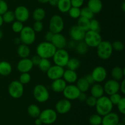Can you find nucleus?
<instances>
[{
  "label": "nucleus",
  "mask_w": 125,
  "mask_h": 125,
  "mask_svg": "<svg viewBox=\"0 0 125 125\" xmlns=\"http://www.w3.org/2000/svg\"><path fill=\"white\" fill-rule=\"evenodd\" d=\"M51 42L56 49H62L67 47L68 41L63 34L61 33H57L54 34Z\"/></svg>",
  "instance_id": "19"
},
{
  "label": "nucleus",
  "mask_w": 125,
  "mask_h": 125,
  "mask_svg": "<svg viewBox=\"0 0 125 125\" xmlns=\"http://www.w3.org/2000/svg\"><path fill=\"white\" fill-rule=\"evenodd\" d=\"M80 93L81 91L79 90L78 87L74 84L67 85L64 90L62 92L65 98L69 100L78 99Z\"/></svg>",
  "instance_id": "11"
},
{
  "label": "nucleus",
  "mask_w": 125,
  "mask_h": 125,
  "mask_svg": "<svg viewBox=\"0 0 125 125\" xmlns=\"http://www.w3.org/2000/svg\"><path fill=\"white\" fill-rule=\"evenodd\" d=\"M41 110L40 107L36 104H31L28 107V113L29 116L34 118L39 117Z\"/></svg>",
  "instance_id": "32"
},
{
  "label": "nucleus",
  "mask_w": 125,
  "mask_h": 125,
  "mask_svg": "<svg viewBox=\"0 0 125 125\" xmlns=\"http://www.w3.org/2000/svg\"><path fill=\"white\" fill-rule=\"evenodd\" d=\"M89 30L100 33L101 31V26H100V23L98 20H97L96 19H94V18L90 20Z\"/></svg>",
  "instance_id": "40"
},
{
  "label": "nucleus",
  "mask_w": 125,
  "mask_h": 125,
  "mask_svg": "<svg viewBox=\"0 0 125 125\" xmlns=\"http://www.w3.org/2000/svg\"><path fill=\"white\" fill-rule=\"evenodd\" d=\"M90 20L87 19L84 17H80L78 18L76 25L79 27L80 29L83 30L84 31L86 32L89 30L90 28Z\"/></svg>",
  "instance_id": "30"
},
{
  "label": "nucleus",
  "mask_w": 125,
  "mask_h": 125,
  "mask_svg": "<svg viewBox=\"0 0 125 125\" xmlns=\"http://www.w3.org/2000/svg\"><path fill=\"white\" fill-rule=\"evenodd\" d=\"M94 15L95 14L87 7H84L81 9V17H84L90 20L94 18Z\"/></svg>",
  "instance_id": "38"
},
{
  "label": "nucleus",
  "mask_w": 125,
  "mask_h": 125,
  "mask_svg": "<svg viewBox=\"0 0 125 125\" xmlns=\"http://www.w3.org/2000/svg\"><path fill=\"white\" fill-rule=\"evenodd\" d=\"M87 96L85 94V93H83V92H81L79 94V96H78V99L81 102H85L86 100Z\"/></svg>",
  "instance_id": "53"
},
{
  "label": "nucleus",
  "mask_w": 125,
  "mask_h": 125,
  "mask_svg": "<svg viewBox=\"0 0 125 125\" xmlns=\"http://www.w3.org/2000/svg\"><path fill=\"white\" fill-rule=\"evenodd\" d=\"M67 83L62 78L52 80L51 87L54 92L57 93H62L67 86Z\"/></svg>",
  "instance_id": "21"
},
{
  "label": "nucleus",
  "mask_w": 125,
  "mask_h": 125,
  "mask_svg": "<svg viewBox=\"0 0 125 125\" xmlns=\"http://www.w3.org/2000/svg\"><path fill=\"white\" fill-rule=\"evenodd\" d=\"M8 11V4L4 0H0V15H3Z\"/></svg>",
  "instance_id": "48"
},
{
  "label": "nucleus",
  "mask_w": 125,
  "mask_h": 125,
  "mask_svg": "<svg viewBox=\"0 0 125 125\" xmlns=\"http://www.w3.org/2000/svg\"><path fill=\"white\" fill-rule=\"evenodd\" d=\"M84 40L89 47L96 48L102 41V36L100 33L89 30L85 32Z\"/></svg>",
  "instance_id": "5"
},
{
  "label": "nucleus",
  "mask_w": 125,
  "mask_h": 125,
  "mask_svg": "<svg viewBox=\"0 0 125 125\" xmlns=\"http://www.w3.org/2000/svg\"><path fill=\"white\" fill-rule=\"evenodd\" d=\"M76 85L78 87L79 90L81 92H83V93H85V92L87 91L90 87V85L88 83V82L84 78V77L78 78Z\"/></svg>",
  "instance_id": "28"
},
{
  "label": "nucleus",
  "mask_w": 125,
  "mask_h": 125,
  "mask_svg": "<svg viewBox=\"0 0 125 125\" xmlns=\"http://www.w3.org/2000/svg\"><path fill=\"white\" fill-rule=\"evenodd\" d=\"M17 69L21 73L29 72L34 67L32 62L30 58H21L17 64Z\"/></svg>",
  "instance_id": "18"
},
{
  "label": "nucleus",
  "mask_w": 125,
  "mask_h": 125,
  "mask_svg": "<svg viewBox=\"0 0 125 125\" xmlns=\"http://www.w3.org/2000/svg\"><path fill=\"white\" fill-rule=\"evenodd\" d=\"M94 81L96 83H101L104 82L107 78V72L103 66H98L93 69L91 73Z\"/></svg>",
  "instance_id": "13"
},
{
  "label": "nucleus",
  "mask_w": 125,
  "mask_h": 125,
  "mask_svg": "<svg viewBox=\"0 0 125 125\" xmlns=\"http://www.w3.org/2000/svg\"><path fill=\"white\" fill-rule=\"evenodd\" d=\"M117 109L118 111L123 115L125 114V98L124 97H122L121 100H120L119 102L117 104Z\"/></svg>",
  "instance_id": "46"
},
{
  "label": "nucleus",
  "mask_w": 125,
  "mask_h": 125,
  "mask_svg": "<svg viewBox=\"0 0 125 125\" xmlns=\"http://www.w3.org/2000/svg\"><path fill=\"white\" fill-rule=\"evenodd\" d=\"M57 7L62 13H67L72 7L70 0H59Z\"/></svg>",
  "instance_id": "29"
},
{
  "label": "nucleus",
  "mask_w": 125,
  "mask_h": 125,
  "mask_svg": "<svg viewBox=\"0 0 125 125\" xmlns=\"http://www.w3.org/2000/svg\"><path fill=\"white\" fill-rule=\"evenodd\" d=\"M54 35V34L53 33H52L51 31H50V30H49L48 31L46 32V34H45V40H46V41L50 42H51V40H52V38H53Z\"/></svg>",
  "instance_id": "50"
},
{
  "label": "nucleus",
  "mask_w": 125,
  "mask_h": 125,
  "mask_svg": "<svg viewBox=\"0 0 125 125\" xmlns=\"http://www.w3.org/2000/svg\"></svg>",
  "instance_id": "64"
},
{
  "label": "nucleus",
  "mask_w": 125,
  "mask_h": 125,
  "mask_svg": "<svg viewBox=\"0 0 125 125\" xmlns=\"http://www.w3.org/2000/svg\"><path fill=\"white\" fill-rule=\"evenodd\" d=\"M85 32L82 30L77 25H73L69 30V35L72 40L75 42L82 41L84 40Z\"/></svg>",
  "instance_id": "17"
},
{
  "label": "nucleus",
  "mask_w": 125,
  "mask_h": 125,
  "mask_svg": "<svg viewBox=\"0 0 125 125\" xmlns=\"http://www.w3.org/2000/svg\"><path fill=\"white\" fill-rule=\"evenodd\" d=\"M96 48L98 56L103 60L109 59L114 51L112 43L108 40H102Z\"/></svg>",
  "instance_id": "3"
},
{
  "label": "nucleus",
  "mask_w": 125,
  "mask_h": 125,
  "mask_svg": "<svg viewBox=\"0 0 125 125\" xmlns=\"http://www.w3.org/2000/svg\"><path fill=\"white\" fill-rule=\"evenodd\" d=\"M52 65H51V63L50 60H49V59L45 58H42L39 65H38L40 71L43 72H47L48 70L50 69V67Z\"/></svg>",
  "instance_id": "36"
},
{
  "label": "nucleus",
  "mask_w": 125,
  "mask_h": 125,
  "mask_svg": "<svg viewBox=\"0 0 125 125\" xmlns=\"http://www.w3.org/2000/svg\"><path fill=\"white\" fill-rule=\"evenodd\" d=\"M112 49L114 50H115L117 51H120L124 49L125 45L123 42L120 41V40H116L114 41L112 44Z\"/></svg>",
  "instance_id": "43"
},
{
  "label": "nucleus",
  "mask_w": 125,
  "mask_h": 125,
  "mask_svg": "<svg viewBox=\"0 0 125 125\" xmlns=\"http://www.w3.org/2000/svg\"><path fill=\"white\" fill-rule=\"evenodd\" d=\"M39 118L41 120L43 124L51 125L57 120V112L56 110L52 109H46L41 111L39 115Z\"/></svg>",
  "instance_id": "10"
},
{
  "label": "nucleus",
  "mask_w": 125,
  "mask_h": 125,
  "mask_svg": "<svg viewBox=\"0 0 125 125\" xmlns=\"http://www.w3.org/2000/svg\"><path fill=\"white\" fill-rule=\"evenodd\" d=\"M2 18L4 23H13L15 20L14 12L12 11H9V10L6 11L3 15H2Z\"/></svg>",
  "instance_id": "35"
},
{
  "label": "nucleus",
  "mask_w": 125,
  "mask_h": 125,
  "mask_svg": "<svg viewBox=\"0 0 125 125\" xmlns=\"http://www.w3.org/2000/svg\"><path fill=\"white\" fill-rule=\"evenodd\" d=\"M117 125H125L123 123H118Z\"/></svg>",
  "instance_id": "63"
},
{
  "label": "nucleus",
  "mask_w": 125,
  "mask_h": 125,
  "mask_svg": "<svg viewBox=\"0 0 125 125\" xmlns=\"http://www.w3.org/2000/svg\"><path fill=\"white\" fill-rule=\"evenodd\" d=\"M121 9H122V10L123 11V12H125V1H123V2H122V5H121Z\"/></svg>",
  "instance_id": "60"
},
{
  "label": "nucleus",
  "mask_w": 125,
  "mask_h": 125,
  "mask_svg": "<svg viewBox=\"0 0 125 125\" xmlns=\"http://www.w3.org/2000/svg\"><path fill=\"white\" fill-rule=\"evenodd\" d=\"M12 67L10 62L6 61H0V75L2 76H7L11 74Z\"/></svg>",
  "instance_id": "27"
},
{
  "label": "nucleus",
  "mask_w": 125,
  "mask_h": 125,
  "mask_svg": "<svg viewBox=\"0 0 125 125\" xmlns=\"http://www.w3.org/2000/svg\"><path fill=\"white\" fill-rule=\"evenodd\" d=\"M17 53L21 58H26L29 57L31 53V50L29 45L24 44H20L17 49Z\"/></svg>",
  "instance_id": "26"
},
{
  "label": "nucleus",
  "mask_w": 125,
  "mask_h": 125,
  "mask_svg": "<svg viewBox=\"0 0 125 125\" xmlns=\"http://www.w3.org/2000/svg\"><path fill=\"white\" fill-rule=\"evenodd\" d=\"M3 37V31L1 29H0V40Z\"/></svg>",
  "instance_id": "62"
},
{
  "label": "nucleus",
  "mask_w": 125,
  "mask_h": 125,
  "mask_svg": "<svg viewBox=\"0 0 125 125\" xmlns=\"http://www.w3.org/2000/svg\"><path fill=\"white\" fill-rule=\"evenodd\" d=\"M68 12L70 17L73 19H78L81 17V8L72 7Z\"/></svg>",
  "instance_id": "39"
},
{
  "label": "nucleus",
  "mask_w": 125,
  "mask_h": 125,
  "mask_svg": "<svg viewBox=\"0 0 125 125\" xmlns=\"http://www.w3.org/2000/svg\"><path fill=\"white\" fill-rule=\"evenodd\" d=\"M3 20H2V15H0V28L2 26V25H3Z\"/></svg>",
  "instance_id": "61"
},
{
  "label": "nucleus",
  "mask_w": 125,
  "mask_h": 125,
  "mask_svg": "<svg viewBox=\"0 0 125 125\" xmlns=\"http://www.w3.org/2000/svg\"><path fill=\"white\" fill-rule=\"evenodd\" d=\"M90 93L91 96H94L96 99L101 98L104 94L103 86L99 83H94L90 88Z\"/></svg>",
  "instance_id": "24"
},
{
  "label": "nucleus",
  "mask_w": 125,
  "mask_h": 125,
  "mask_svg": "<svg viewBox=\"0 0 125 125\" xmlns=\"http://www.w3.org/2000/svg\"><path fill=\"white\" fill-rule=\"evenodd\" d=\"M41 58L39 56H38L37 55H34V56H32V58L31 60L33 64L34 65H36V66H38L39 64V62H40V60H41Z\"/></svg>",
  "instance_id": "51"
},
{
  "label": "nucleus",
  "mask_w": 125,
  "mask_h": 125,
  "mask_svg": "<svg viewBox=\"0 0 125 125\" xmlns=\"http://www.w3.org/2000/svg\"><path fill=\"white\" fill-rule=\"evenodd\" d=\"M13 12L16 20L19 21L22 23L28 21L30 16L29 9L24 6H19L17 7Z\"/></svg>",
  "instance_id": "12"
},
{
  "label": "nucleus",
  "mask_w": 125,
  "mask_h": 125,
  "mask_svg": "<svg viewBox=\"0 0 125 125\" xmlns=\"http://www.w3.org/2000/svg\"><path fill=\"white\" fill-rule=\"evenodd\" d=\"M14 42L15 44H17V45H20L21 43V41L20 38H16L15 39H14Z\"/></svg>",
  "instance_id": "58"
},
{
  "label": "nucleus",
  "mask_w": 125,
  "mask_h": 125,
  "mask_svg": "<svg viewBox=\"0 0 125 125\" xmlns=\"http://www.w3.org/2000/svg\"><path fill=\"white\" fill-rule=\"evenodd\" d=\"M62 77L66 83H68L69 84H73L76 83L78 78V74L75 71H72L68 69L64 71Z\"/></svg>",
  "instance_id": "22"
},
{
  "label": "nucleus",
  "mask_w": 125,
  "mask_h": 125,
  "mask_svg": "<svg viewBox=\"0 0 125 125\" xmlns=\"http://www.w3.org/2000/svg\"><path fill=\"white\" fill-rule=\"evenodd\" d=\"M9 95L14 99L21 98L24 93V87L18 80H13L10 82L8 87Z\"/></svg>",
  "instance_id": "9"
},
{
  "label": "nucleus",
  "mask_w": 125,
  "mask_h": 125,
  "mask_svg": "<svg viewBox=\"0 0 125 125\" xmlns=\"http://www.w3.org/2000/svg\"><path fill=\"white\" fill-rule=\"evenodd\" d=\"M76 42L74 41V40H70V41H69V42H67V46L70 49H75L76 45Z\"/></svg>",
  "instance_id": "54"
},
{
  "label": "nucleus",
  "mask_w": 125,
  "mask_h": 125,
  "mask_svg": "<svg viewBox=\"0 0 125 125\" xmlns=\"http://www.w3.org/2000/svg\"><path fill=\"white\" fill-rule=\"evenodd\" d=\"M64 71L63 67L54 64L50 67V69L46 72V74L50 80H54L62 78Z\"/></svg>",
  "instance_id": "16"
},
{
  "label": "nucleus",
  "mask_w": 125,
  "mask_h": 125,
  "mask_svg": "<svg viewBox=\"0 0 125 125\" xmlns=\"http://www.w3.org/2000/svg\"><path fill=\"white\" fill-rule=\"evenodd\" d=\"M89 121L91 125H101L102 116L98 114H93L89 117Z\"/></svg>",
  "instance_id": "37"
},
{
  "label": "nucleus",
  "mask_w": 125,
  "mask_h": 125,
  "mask_svg": "<svg viewBox=\"0 0 125 125\" xmlns=\"http://www.w3.org/2000/svg\"><path fill=\"white\" fill-rule=\"evenodd\" d=\"M64 21L59 15H54L49 22V29L54 34L61 33L64 29Z\"/></svg>",
  "instance_id": "8"
},
{
  "label": "nucleus",
  "mask_w": 125,
  "mask_h": 125,
  "mask_svg": "<svg viewBox=\"0 0 125 125\" xmlns=\"http://www.w3.org/2000/svg\"><path fill=\"white\" fill-rule=\"evenodd\" d=\"M58 1L59 0H50L48 3H50V4L51 5V6L55 7V6H57Z\"/></svg>",
  "instance_id": "56"
},
{
  "label": "nucleus",
  "mask_w": 125,
  "mask_h": 125,
  "mask_svg": "<svg viewBox=\"0 0 125 125\" xmlns=\"http://www.w3.org/2000/svg\"><path fill=\"white\" fill-rule=\"evenodd\" d=\"M31 80V76L29 74V72H26V73H21V74L20 76L18 81L24 85L29 83Z\"/></svg>",
  "instance_id": "41"
},
{
  "label": "nucleus",
  "mask_w": 125,
  "mask_h": 125,
  "mask_svg": "<svg viewBox=\"0 0 125 125\" xmlns=\"http://www.w3.org/2000/svg\"><path fill=\"white\" fill-rule=\"evenodd\" d=\"M118 123H120L118 115L111 112L103 116L101 125H117Z\"/></svg>",
  "instance_id": "20"
},
{
  "label": "nucleus",
  "mask_w": 125,
  "mask_h": 125,
  "mask_svg": "<svg viewBox=\"0 0 125 125\" xmlns=\"http://www.w3.org/2000/svg\"><path fill=\"white\" fill-rule=\"evenodd\" d=\"M96 100H97V99L94 98L92 96H87L85 102L88 106L90 107H95Z\"/></svg>",
  "instance_id": "47"
},
{
  "label": "nucleus",
  "mask_w": 125,
  "mask_h": 125,
  "mask_svg": "<svg viewBox=\"0 0 125 125\" xmlns=\"http://www.w3.org/2000/svg\"><path fill=\"white\" fill-rule=\"evenodd\" d=\"M72 7L81 8L83 6L84 0H70Z\"/></svg>",
  "instance_id": "49"
},
{
  "label": "nucleus",
  "mask_w": 125,
  "mask_h": 125,
  "mask_svg": "<svg viewBox=\"0 0 125 125\" xmlns=\"http://www.w3.org/2000/svg\"><path fill=\"white\" fill-rule=\"evenodd\" d=\"M42 122L41 120L39 118V117L37 118L35 120V125H42Z\"/></svg>",
  "instance_id": "57"
},
{
  "label": "nucleus",
  "mask_w": 125,
  "mask_h": 125,
  "mask_svg": "<svg viewBox=\"0 0 125 125\" xmlns=\"http://www.w3.org/2000/svg\"><path fill=\"white\" fill-rule=\"evenodd\" d=\"M69 59V53L65 49H57L52 56L54 64L62 67L67 66Z\"/></svg>",
  "instance_id": "7"
},
{
  "label": "nucleus",
  "mask_w": 125,
  "mask_h": 125,
  "mask_svg": "<svg viewBox=\"0 0 125 125\" xmlns=\"http://www.w3.org/2000/svg\"><path fill=\"white\" fill-rule=\"evenodd\" d=\"M24 25L23 23L19 22V21H15L12 25V29L14 33H20L23 29Z\"/></svg>",
  "instance_id": "42"
},
{
  "label": "nucleus",
  "mask_w": 125,
  "mask_h": 125,
  "mask_svg": "<svg viewBox=\"0 0 125 125\" xmlns=\"http://www.w3.org/2000/svg\"><path fill=\"white\" fill-rule=\"evenodd\" d=\"M111 75L112 79L118 82L122 81L125 77V69L120 66H115L112 69Z\"/></svg>",
  "instance_id": "25"
},
{
  "label": "nucleus",
  "mask_w": 125,
  "mask_h": 125,
  "mask_svg": "<svg viewBox=\"0 0 125 125\" xmlns=\"http://www.w3.org/2000/svg\"><path fill=\"white\" fill-rule=\"evenodd\" d=\"M37 1H39V2H40V3L46 4V3H48L50 0H37Z\"/></svg>",
  "instance_id": "59"
},
{
  "label": "nucleus",
  "mask_w": 125,
  "mask_h": 125,
  "mask_svg": "<svg viewBox=\"0 0 125 125\" xmlns=\"http://www.w3.org/2000/svg\"><path fill=\"white\" fill-rule=\"evenodd\" d=\"M72 104L70 100L67 99H62L58 100L55 105L56 112L60 114H65L69 112L72 109Z\"/></svg>",
  "instance_id": "14"
},
{
  "label": "nucleus",
  "mask_w": 125,
  "mask_h": 125,
  "mask_svg": "<svg viewBox=\"0 0 125 125\" xmlns=\"http://www.w3.org/2000/svg\"><path fill=\"white\" fill-rule=\"evenodd\" d=\"M76 50L79 55H84L89 50V47L85 44L84 40L78 42V44H76L75 47Z\"/></svg>",
  "instance_id": "34"
},
{
  "label": "nucleus",
  "mask_w": 125,
  "mask_h": 125,
  "mask_svg": "<svg viewBox=\"0 0 125 125\" xmlns=\"http://www.w3.org/2000/svg\"><path fill=\"white\" fill-rule=\"evenodd\" d=\"M19 38L22 44L28 45H31L36 39V33L31 26H26L23 27L20 33Z\"/></svg>",
  "instance_id": "4"
},
{
  "label": "nucleus",
  "mask_w": 125,
  "mask_h": 125,
  "mask_svg": "<svg viewBox=\"0 0 125 125\" xmlns=\"http://www.w3.org/2000/svg\"><path fill=\"white\" fill-rule=\"evenodd\" d=\"M57 49L50 42H40L36 47V53L41 58L50 59L52 58Z\"/></svg>",
  "instance_id": "1"
},
{
  "label": "nucleus",
  "mask_w": 125,
  "mask_h": 125,
  "mask_svg": "<svg viewBox=\"0 0 125 125\" xmlns=\"http://www.w3.org/2000/svg\"><path fill=\"white\" fill-rule=\"evenodd\" d=\"M104 93L110 96L114 93H118L120 91V83L114 79L109 80L106 81L103 86Z\"/></svg>",
  "instance_id": "15"
},
{
  "label": "nucleus",
  "mask_w": 125,
  "mask_h": 125,
  "mask_svg": "<svg viewBox=\"0 0 125 125\" xmlns=\"http://www.w3.org/2000/svg\"><path fill=\"white\" fill-rule=\"evenodd\" d=\"M32 28L35 33H40L43 29V24L41 21H35Z\"/></svg>",
  "instance_id": "45"
},
{
  "label": "nucleus",
  "mask_w": 125,
  "mask_h": 125,
  "mask_svg": "<svg viewBox=\"0 0 125 125\" xmlns=\"http://www.w3.org/2000/svg\"><path fill=\"white\" fill-rule=\"evenodd\" d=\"M120 91L123 94H125V80L123 78L121 83H120Z\"/></svg>",
  "instance_id": "55"
},
{
  "label": "nucleus",
  "mask_w": 125,
  "mask_h": 125,
  "mask_svg": "<svg viewBox=\"0 0 125 125\" xmlns=\"http://www.w3.org/2000/svg\"><path fill=\"white\" fill-rule=\"evenodd\" d=\"M81 66V62L78 58H70L68 62H67V67H68V69L72 70V71H75L78 69Z\"/></svg>",
  "instance_id": "33"
},
{
  "label": "nucleus",
  "mask_w": 125,
  "mask_h": 125,
  "mask_svg": "<svg viewBox=\"0 0 125 125\" xmlns=\"http://www.w3.org/2000/svg\"><path fill=\"white\" fill-rule=\"evenodd\" d=\"M122 96H121L120 94H119L118 93H114L113 94H111L109 96V98L110 100L111 101L112 104L113 105H117L118 102H119L120 100L122 99Z\"/></svg>",
  "instance_id": "44"
},
{
  "label": "nucleus",
  "mask_w": 125,
  "mask_h": 125,
  "mask_svg": "<svg viewBox=\"0 0 125 125\" xmlns=\"http://www.w3.org/2000/svg\"><path fill=\"white\" fill-rule=\"evenodd\" d=\"M87 7L94 13H99L103 9V2L101 0H89Z\"/></svg>",
  "instance_id": "23"
},
{
  "label": "nucleus",
  "mask_w": 125,
  "mask_h": 125,
  "mask_svg": "<svg viewBox=\"0 0 125 125\" xmlns=\"http://www.w3.org/2000/svg\"><path fill=\"white\" fill-rule=\"evenodd\" d=\"M33 96L37 101L40 103H44L50 98V93L45 86L38 84L33 89Z\"/></svg>",
  "instance_id": "6"
},
{
  "label": "nucleus",
  "mask_w": 125,
  "mask_h": 125,
  "mask_svg": "<svg viewBox=\"0 0 125 125\" xmlns=\"http://www.w3.org/2000/svg\"><path fill=\"white\" fill-rule=\"evenodd\" d=\"M46 16V12L44 9L42 7H37L32 13V18L35 21H42Z\"/></svg>",
  "instance_id": "31"
},
{
  "label": "nucleus",
  "mask_w": 125,
  "mask_h": 125,
  "mask_svg": "<svg viewBox=\"0 0 125 125\" xmlns=\"http://www.w3.org/2000/svg\"><path fill=\"white\" fill-rule=\"evenodd\" d=\"M84 78L86 79V80L87 81L88 83L90 85H93L95 83V81H94V78H93L91 74H87L84 77Z\"/></svg>",
  "instance_id": "52"
},
{
  "label": "nucleus",
  "mask_w": 125,
  "mask_h": 125,
  "mask_svg": "<svg viewBox=\"0 0 125 125\" xmlns=\"http://www.w3.org/2000/svg\"><path fill=\"white\" fill-rule=\"evenodd\" d=\"M113 106L114 105L110 100L109 97L106 96H103L101 98L97 99L95 105L97 113L101 116L111 112L113 109Z\"/></svg>",
  "instance_id": "2"
}]
</instances>
